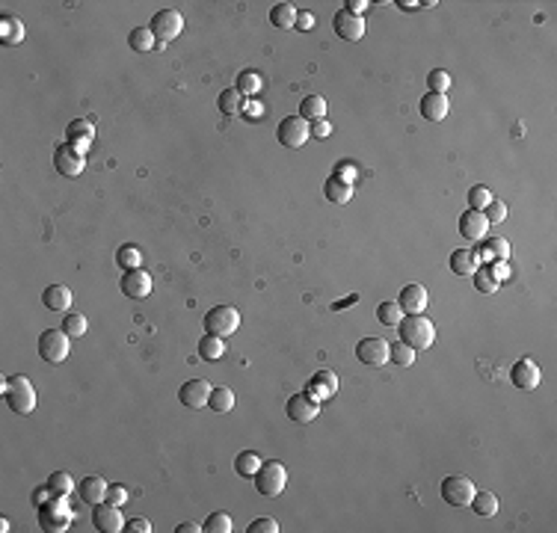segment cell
<instances>
[{
  "label": "cell",
  "mask_w": 557,
  "mask_h": 533,
  "mask_svg": "<svg viewBox=\"0 0 557 533\" xmlns=\"http://www.w3.org/2000/svg\"><path fill=\"white\" fill-rule=\"evenodd\" d=\"M397 335L403 343H409L412 350H430L436 341V326L430 317L424 314H403L397 323Z\"/></svg>",
  "instance_id": "obj_1"
},
{
  "label": "cell",
  "mask_w": 557,
  "mask_h": 533,
  "mask_svg": "<svg viewBox=\"0 0 557 533\" xmlns=\"http://www.w3.org/2000/svg\"><path fill=\"white\" fill-rule=\"evenodd\" d=\"M3 397L9 403V409L18 415H30L36 409V388L24 373L3 379Z\"/></svg>",
  "instance_id": "obj_2"
},
{
  "label": "cell",
  "mask_w": 557,
  "mask_h": 533,
  "mask_svg": "<svg viewBox=\"0 0 557 533\" xmlns=\"http://www.w3.org/2000/svg\"><path fill=\"white\" fill-rule=\"evenodd\" d=\"M241 329V311L234 305H213L205 314V332L217 338H231Z\"/></svg>",
  "instance_id": "obj_3"
},
{
  "label": "cell",
  "mask_w": 557,
  "mask_h": 533,
  "mask_svg": "<svg viewBox=\"0 0 557 533\" xmlns=\"http://www.w3.org/2000/svg\"><path fill=\"white\" fill-rule=\"evenodd\" d=\"M71 518H75V513H71V507H68L66 497H59V495H51V501H45L39 507V521H42V527L47 533L68 530Z\"/></svg>",
  "instance_id": "obj_4"
},
{
  "label": "cell",
  "mask_w": 557,
  "mask_h": 533,
  "mask_svg": "<svg viewBox=\"0 0 557 533\" xmlns=\"http://www.w3.org/2000/svg\"><path fill=\"white\" fill-rule=\"evenodd\" d=\"M252 480H255V489L264 497H279L284 492V486H288V471H284L282 462L270 459V462H264V465L258 468V474Z\"/></svg>",
  "instance_id": "obj_5"
},
{
  "label": "cell",
  "mask_w": 557,
  "mask_h": 533,
  "mask_svg": "<svg viewBox=\"0 0 557 533\" xmlns=\"http://www.w3.org/2000/svg\"><path fill=\"white\" fill-rule=\"evenodd\" d=\"M71 353V338L66 335V329H45L39 338V355L51 364H63Z\"/></svg>",
  "instance_id": "obj_6"
},
{
  "label": "cell",
  "mask_w": 557,
  "mask_h": 533,
  "mask_svg": "<svg viewBox=\"0 0 557 533\" xmlns=\"http://www.w3.org/2000/svg\"><path fill=\"white\" fill-rule=\"evenodd\" d=\"M276 137L284 148H303L312 139V122H305L303 116H284L276 128Z\"/></svg>",
  "instance_id": "obj_7"
},
{
  "label": "cell",
  "mask_w": 557,
  "mask_h": 533,
  "mask_svg": "<svg viewBox=\"0 0 557 533\" xmlns=\"http://www.w3.org/2000/svg\"><path fill=\"white\" fill-rule=\"evenodd\" d=\"M148 30L154 33V39H158L160 45H166V42H172V39H178V36H181V30H184V15H181L178 9H160L158 15L151 18Z\"/></svg>",
  "instance_id": "obj_8"
},
{
  "label": "cell",
  "mask_w": 557,
  "mask_h": 533,
  "mask_svg": "<svg viewBox=\"0 0 557 533\" xmlns=\"http://www.w3.org/2000/svg\"><path fill=\"white\" fill-rule=\"evenodd\" d=\"M356 359L367 367H383L391 359V343L386 338H376V335L362 338L359 343H356Z\"/></svg>",
  "instance_id": "obj_9"
},
{
  "label": "cell",
  "mask_w": 557,
  "mask_h": 533,
  "mask_svg": "<svg viewBox=\"0 0 557 533\" xmlns=\"http://www.w3.org/2000/svg\"><path fill=\"white\" fill-rule=\"evenodd\" d=\"M474 492H478L474 489V480L462 477V474H450V477L442 480V497L450 507H468Z\"/></svg>",
  "instance_id": "obj_10"
},
{
  "label": "cell",
  "mask_w": 557,
  "mask_h": 533,
  "mask_svg": "<svg viewBox=\"0 0 557 533\" xmlns=\"http://www.w3.org/2000/svg\"><path fill=\"white\" fill-rule=\"evenodd\" d=\"M284 409H288V418L293 424H312L320 415V400L312 397L308 391H300V394H293L288 400V406H284Z\"/></svg>",
  "instance_id": "obj_11"
},
{
  "label": "cell",
  "mask_w": 557,
  "mask_h": 533,
  "mask_svg": "<svg viewBox=\"0 0 557 533\" xmlns=\"http://www.w3.org/2000/svg\"><path fill=\"white\" fill-rule=\"evenodd\" d=\"M54 166H56V172L59 175H66V178H77L83 169H86V154H80V151H75L68 146V142H63L56 151H54Z\"/></svg>",
  "instance_id": "obj_12"
},
{
  "label": "cell",
  "mask_w": 557,
  "mask_h": 533,
  "mask_svg": "<svg viewBox=\"0 0 557 533\" xmlns=\"http://www.w3.org/2000/svg\"><path fill=\"white\" fill-rule=\"evenodd\" d=\"M92 525L98 527L101 533H122L125 530V518L119 513V507L104 501V504H95L92 509Z\"/></svg>",
  "instance_id": "obj_13"
},
{
  "label": "cell",
  "mask_w": 557,
  "mask_h": 533,
  "mask_svg": "<svg viewBox=\"0 0 557 533\" xmlns=\"http://www.w3.org/2000/svg\"><path fill=\"white\" fill-rule=\"evenodd\" d=\"M332 27H335L338 39L344 42H359L365 36V18L362 15H353L347 9H338L335 18H332Z\"/></svg>",
  "instance_id": "obj_14"
},
{
  "label": "cell",
  "mask_w": 557,
  "mask_h": 533,
  "mask_svg": "<svg viewBox=\"0 0 557 533\" xmlns=\"http://www.w3.org/2000/svg\"><path fill=\"white\" fill-rule=\"evenodd\" d=\"M119 288H122V293L128 296V300H146V296L151 293V276L142 267L125 270V276H122V281H119Z\"/></svg>",
  "instance_id": "obj_15"
},
{
  "label": "cell",
  "mask_w": 557,
  "mask_h": 533,
  "mask_svg": "<svg viewBox=\"0 0 557 533\" xmlns=\"http://www.w3.org/2000/svg\"><path fill=\"white\" fill-rule=\"evenodd\" d=\"M459 234H462V240H468V243H480V240H486V234H489V222H486V217H483V210H466L459 217Z\"/></svg>",
  "instance_id": "obj_16"
},
{
  "label": "cell",
  "mask_w": 557,
  "mask_h": 533,
  "mask_svg": "<svg viewBox=\"0 0 557 533\" xmlns=\"http://www.w3.org/2000/svg\"><path fill=\"white\" fill-rule=\"evenodd\" d=\"M211 391L213 388L208 379H190V383H184L181 391H178V400H181L187 409H205L211 400Z\"/></svg>",
  "instance_id": "obj_17"
},
{
  "label": "cell",
  "mask_w": 557,
  "mask_h": 533,
  "mask_svg": "<svg viewBox=\"0 0 557 533\" xmlns=\"http://www.w3.org/2000/svg\"><path fill=\"white\" fill-rule=\"evenodd\" d=\"M510 379H513V385L521 388V391H533L540 383H542V371L537 362L531 359H521L513 364V371H510Z\"/></svg>",
  "instance_id": "obj_18"
},
{
  "label": "cell",
  "mask_w": 557,
  "mask_h": 533,
  "mask_svg": "<svg viewBox=\"0 0 557 533\" xmlns=\"http://www.w3.org/2000/svg\"><path fill=\"white\" fill-rule=\"evenodd\" d=\"M308 394L312 397H317L320 403L323 400H332L338 394V376H335V371H329V367H323V371H317L312 379H308Z\"/></svg>",
  "instance_id": "obj_19"
},
{
  "label": "cell",
  "mask_w": 557,
  "mask_h": 533,
  "mask_svg": "<svg viewBox=\"0 0 557 533\" xmlns=\"http://www.w3.org/2000/svg\"><path fill=\"white\" fill-rule=\"evenodd\" d=\"M92 139H95V128H92V122H86V118H75V122L68 125L66 142H68V146L75 148V151L86 154L89 146H92Z\"/></svg>",
  "instance_id": "obj_20"
},
{
  "label": "cell",
  "mask_w": 557,
  "mask_h": 533,
  "mask_svg": "<svg viewBox=\"0 0 557 533\" xmlns=\"http://www.w3.org/2000/svg\"><path fill=\"white\" fill-rule=\"evenodd\" d=\"M397 305L403 308V314H424V308H427V288H424V284H406V288L400 291Z\"/></svg>",
  "instance_id": "obj_21"
},
{
  "label": "cell",
  "mask_w": 557,
  "mask_h": 533,
  "mask_svg": "<svg viewBox=\"0 0 557 533\" xmlns=\"http://www.w3.org/2000/svg\"><path fill=\"white\" fill-rule=\"evenodd\" d=\"M418 110H421V116L427 118V122H445V116H448V110H450L448 95L427 92L424 98H421V104H418Z\"/></svg>",
  "instance_id": "obj_22"
},
{
  "label": "cell",
  "mask_w": 557,
  "mask_h": 533,
  "mask_svg": "<svg viewBox=\"0 0 557 533\" xmlns=\"http://www.w3.org/2000/svg\"><path fill=\"white\" fill-rule=\"evenodd\" d=\"M107 489H110V486H107V480H104V477H95V474H92V477H83L80 486H77L80 501L89 504V507L104 504V501H107Z\"/></svg>",
  "instance_id": "obj_23"
},
{
  "label": "cell",
  "mask_w": 557,
  "mask_h": 533,
  "mask_svg": "<svg viewBox=\"0 0 557 533\" xmlns=\"http://www.w3.org/2000/svg\"><path fill=\"white\" fill-rule=\"evenodd\" d=\"M42 305L47 311H56V314H66L71 308V291L66 284H51V288L42 291Z\"/></svg>",
  "instance_id": "obj_24"
},
{
  "label": "cell",
  "mask_w": 557,
  "mask_h": 533,
  "mask_svg": "<svg viewBox=\"0 0 557 533\" xmlns=\"http://www.w3.org/2000/svg\"><path fill=\"white\" fill-rule=\"evenodd\" d=\"M323 196L329 201H335V205H347V201L353 199V184H347V181H341V178L332 175L329 181L323 184Z\"/></svg>",
  "instance_id": "obj_25"
},
{
  "label": "cell",
  "mask_w": 557,
  "mask_h": 533,
  "mask_svg": "<svg viewBox=\"0 0 557 533\" xmlns=\"http://www.w3.org/2000/svg\"><path fill=\"white\" fill-rule=\"evenodd\" d=\"M450 270H454L457 276H471V272L478 270V255H474L471 249H457V252H450Z\"/></svg>",
  "instance_id": "obj_26"
},
{
  "label": "cell",
  "mask_w": 557,
  "mask_h": 533,
  "mask_svg": "<svg viewBox=\"0 0 557 533\" xmlns=\"http://www.w3.org/2000/svg\"><path fill=\"white\" fill-rule=\"evenodd\" d=\"M196 353H199V359H201V362H217V359H222L225 343H222V338L208 335V332H205V338H199Z\"/></svg>",
  "instance_id": "obj_27"
},
{
  "label": "cell",
  "mask_w": 557,
  "mask_h": 533,
  "mask_svg": "<svg viewBox=\"0 0 557 533\" xmlns=\"http://www.w3.org/2000/svg\"><path fill=\"white\" fill-rule=\"evenodd\" d=\"M300 116L305 118V122H320V118H326V98L323 95H308V98H303Z\"/></svg>",
  "instance_id": "obj_28"
},
{
  "label": "cell",
  "mask_w": 557,
  "mask_h": 533,
  "mask_svg": "<svg viewBox=\"0 0 557 533\" xmlns=\"http://www.w3.org/2000/svg\"><path fill=\"white\" fill-rule=\"evenodd\" d=\"M270 24L279 30H293L296 27V9L291 3H276L270 9Z\"/></svg>",
  "instance_id": "obj_29"
},
{
  "label": "cell",
  "mask_w": 557,
  "mask_h": 533,
  "mask_svg": "<svg viewBox=\"0 0 557 533\" xmlns=\"http://www.w3.org/2000/svg\"><path fill=\"white\" fill-rule=\"evenodd\" d=\"M128 45L134 47L137 54H148V51H154V47H158V39H154V33H151L148 27H137V30L128 33Z\"/></svg>",
  "instance_id": "obj_30"
},
{
  "label": "cell",
  "mask_w": 557,
  "mask_h": 533,
  "mask_svg": "<svg viewBox=\"0 0 557 533\" xmlns=\"http://www.w3.org/2000/svg\"><path fill=\"white\" fill-rule=\"evenodd\" d=\"M261 465H264V459H261V454H255V450H243V454L234 459V471L241 474V477H255Z\"/></svg>",
  "instance_id": "obj_31"
},
{
  "label": "cell",
  "mask_w": 557,
  "mask_h": 533,
  "mask_svg": "<svg viewBox=\"0 0 557 533\" xmlns=\"http://www.w3.org/2000/svg\"><path fill=\"white\" fill-rule=\"evenodd\" d=\"M474 276V288H478L480 293H495L498 291V284H501V279L495 276V270H492V264H486V267H478L471 272Z\"/></svg>",
  "instance_id": "obj_32"
},
{
  "label": "cell",
  "mask_w": 557,
  "mask_h": 533,
  "mask_svg": "<svg viewBox=\"0 0 557 533\" xmlns=\"http://www.w3.org/2000/svg\"><path fill=\"white\" fill-rule=\"evenodd\" d=\"M208 406L213 409V412H220V415H225V412H231L234 409V391L231 388H213L211 391V400H208Z\"/></svg>",
  "instance_id": "obj_33"
},
{
  "label": "cell",
  "mask_w": 557,
  "mask_h": 533,
  "mask_svg": "<svg viewBox=\"0 0 557 533\" xmlns=\"http://www.w3.org/2000/svg\"><path fill=\"white\" fill-rule=\"evenodd\" d=\"M24 39V24L18 18H3L0 21V42L3 45H18Z\"/></svg>",
  "instance_id": "obj_34"
},
{
  "label": "cell",
  "mask_w": 557,
  "mask_h": 533,
  "mask_svg": "<svg viewBox=\"0 0 557 533\" xmlns=\"http://www.w3.org/2000/svg\"><path fill=\"white\" fill-rule=\"evenodd\" d=\"M243 110V95L237 92V86L234 89H222L220 92V113L222 116H237Z\"/></svg>",
  "instance_id": "obj_35"
},
{
  "label": "cell",
  "mask_w": 557,
  "mask_h": 533,
  "mask_svg": "<svg viewBox=\"0 0 557 533\" xmlns=\"http://www.w3.org/2000/svg\"><path fill=\"white\" fill-rule=\"evenodd\" d=\"M478 516H495L498 513V497L492 492H474L471 504H468Z\"/></svg>",
  "instance_id": "obj_36"
},
{
  "label": "cell",
  "mask_w": 557,
  "mask_h": 533,
  "mask_svg": "<svg viewBox=\"0 0 557 533\" xmlns=\"http://www.w3.org/2000/svg\"><path fill=\"white\" fill-rule=\"evenodd\" d=\"M376 320H379V323H383V326H395L397 329V323H400V320H403V308L397 305V302H379L376 305Z\"/></svg>",
  "instance_id": "obj_37"
},
{
  "label": "cell",
  "mask_w": 557,
  "mask_h": 533,
  "mask_svg": "<svg viewBox=\"0 0 557 533\" xmlns=\"http://www.w3.org/2000/svg\"><path fill=\"white\" fill-rule=\"evenodd\" d=\"M47 489H51V495L68 497V492L75 489V480H71V474H66V471H54L51 477H47Z\"/></svg>",
  "instance_id": "obj_38"
},
{
  "label": "cell",
  "mask_w": 557,
  "mask_h": 533,
  "mask_svg": "<svg viewBox=\"0 0 557 533\" xmlns=\"http://www.w3.org/2000/svg\"><path fill=\"white\" fill-rule=\"evenodd\" d=\"M63 329L68 338H83L89 332V320H86V314H66Z\"/></svg>",
  "instance_id": "obj_39"
},
{
  "label": "cell",
  "mask_w": 557,
  "mask_h": 533,
  "mask_svg": "<svg viewBox=\"0 0 557 533\" xmlns=\"http://www.w3.org/2000/svg\"><path fill=\"white\" fill-rule=\"evenodd\" d=\"M510 255V243L504 240V237H492V240H486L483 246V258L486 261H507Z\"/></svg>",
  "instance_id": "obj_40"
},
{
  "label": "cell",
  "mask_w": 557,
  "mask_h": 533,
  "mask_svg": "<svg viewBox=\"0 0 557 533\" xmlns=\"http://www.w3.org/2000/svg\"><path fill=\"white\" fill-rule=\"evenodd\" d=\"M261 83H264V80H261L258 71H243V75L237 77V92H241V95H252V98H255V95L261 92Z\"/></svg>",
  "instance_id": "obj_41"
},
{
  "label": "cell",
  "mask_w": 557,
  "mask_h": 533,
  "mask_svg": "<svg viewBox=\"0 0 557 533\" xmlns=\"http://www.w3.org/2000/svg\"><path fill=\"white\" fill-rule=\"evenodd\" d=\"M116 261H119V267H125V270H137L142 264V252L137 246H119Z\"/></svg>",
  "instance_id": "obj_42"
},
{
  "label": "cell",
  "mask_w": 557,
  "mask_h": 533,
  "mask_svg": "<svg viewBox=\"0 0 557 533\" xmlns=\"http://www.w3.org/2000/svg\"><path fill=\"white\" fill-rule=\"evenodd\" d=\"M415 353H418V350H412L409 343L397 341L395 347H391V359H388V362H395V364H400V367H409V364L415 362Z\"/></svg>",
  "instance_id": "obj_43"
},
{
  "label": "cell",
  "mask_w": 557,
  "mask_h": 533,
  "mask_svg": "<svg viewBox=\"0 0 557 533\" xmlns=\"http://www.w3.org/2000/svg\"><path fill=\"white\" fill-rule=\"evenodd\" d=\"M231 516L229 513H211L205 521V530L208 533H231Z\"/></svg>",
  "instance_id": "obj_44"
},
{
  "label": "cell",
  "mask_w": 557,
  "mask_h": 533,
  "mask_svg": "<svg viewBox=\"0 0 557 533\" xmlns=\"http://www.w3.org/2000/svg\"><path fill=\"white\" fill-rule=\"evenodd\" d=\"M492 199H495V196H492L489 187H471V190H468V208H471V210H483Z\"/></svg>",
  "instance_id": "obj_45"
},
{
  "label": "cell",
  "mask_w": 557,
  "mask_h": 533,
  "mask_svg": "<svg viewBox=\"0 0 557 533\" xmlns=\"http://www.w3.org/2000/svg\"><path fill=\"white\" fill-rule=\"evenodd\" d=\"M427 86H430V92H436V95H445L448 86H450V75L445 68H433L430 77H427Z\"/></svg>",
  "instance_id": "obj_46"
},
{
  "label": "cell",
  "mask_w": 557,
  "mask_h": 533,
  "mask_svg": "<svg viewBox=\"0 0 557 533\" xmlns=\"http://www.w3.org/2000/svg\"><path fill=\"white\" fill-rule=\"evenodd\" d=\"M483 217H486V222H504L507 219V205H504V201L501 199H492L489 201V205H486L483 208Z\"/></svg>",
  "instance_id": "obj_47"
},
{
  "label": "cell",
  "mask_w": 557,
  "mask_h": 533,
  "mask_svg": "<svg viewBox=\"0 0 557 533\" xmlns=\"http://www.w3.org/2000/svg\"><path fill=\"white\" fill-rule=\"evenodd\" d=\"M246 530L249 533H279V521L276 518H255Z\"/></svg>",
  "instance_id": "obj_48"
},
{
  "label": "cell",
  "mask_w": 557,
  "mask_h": 533,
  "mask_svg": "<svg viewBox=\"0 0 557 533\" xmlns=\"http://www.w3.org/2000/svg\"><path fill=\"white\" fill-rule=\"evenodd\" d=\"M335 178H341V181L353 184L356 178H359V166H356V163H338V166H335Z\"/></svg>",
  "instance_id": "obj_49"
},
{
  "label": "cell",
  "mask_w": 557,
  "mask_h": 533,
  "mask_svg": "<svg viewBox=\"0 0 557 533\" xmlns=\"http://www.w3.org/2000/svg\"><path fill=\"white\" fill-rule=\"evenodd\" d=\"M107 501L116 504V507H122L128 501V489H125V486H110V489H107Z\"/></svg>",
  "instance_id": "obj_50"
},
{
  "label": "cell",
  "mask_w": 557,
  "mask_h": 533,
  "mask_svg": "<svg viewBox=\"0 0 557 533\" xmlns=\"http://www.w3.org/2000/svg\"><path fill=\"white\" fill-rule=\"evenodd\" d=\"M125 533H151V521L148 518H130L125 525Z\"/></svg>",
  "instance_id": "obj_51"
},
{
  "label": "cell",
  "mask_w": 557,
  "mask_h": 533,
  "mask_svg": "<svg viewBox=\"0 0 557 533\" xmlns=\"http://www.w3.org/2000/svg\"><path fill=\"white\" fill-rule=\"evenodd\" d=\"M314 27V15H312V12H296V27L293 30H312Z\"/></svg>",
  "instance_id": "obj_52"
},
{
  "label": "cell",
  "mask_w": 557,
  "mask_h": 533,
  "mask_svg": "<svg viewBox=\"0 0 557 533\" xmlns=\"http://www.w3.org/2000/svg\"><path fill=\"white\" fill-rule=\"evenodd\" d=\"M332 134V125L326 122V118H320V122H314L312 125V137H317V139H326Z\"/></svg>",
  "instance_id": "obj_53"
},
{
  "label": "cell",
  "mask_w": 557,
  "mask_h": 533,
  "mask_svg": "<svg viewBox=\"0 0 557 533\" xmlns=\"http://www.w3.org/2000/svg\"><path fill=\"white\" fill-rule=\"evenodd\" d=\"M367 6H371L367 0H347V3H344V9L353 12V15H362V12H365Z\"/></svg>",
  "instance_id": "obj_54"
},
{
  "label": "cell",
  "mask_w": 557,
  "mask_h": 533,
  "mask_svg": "<svg viewBox=\"0 0 557 533\" xmlns=\"http://www.w3.org/2000/svg\"><path fill=\"white\" fill-rule=\"evenodd\" d=\"M175 530H178V533H201V530H205V527H199V525H193V521H181V525H178Z\"/></svg>",
  "instance_id": "obj_55"
},
{
  "label": "cell",
  "mask_w": 557,
  "mask_h": 533,
  "mask_svg": "<svg viewBox=\"0 0 557 533\" xmlns=\"http://www.w3.org/2000/svg\"><path fill=\"white\" fill-rule=\"evenodd\" d=\"M246 116H249V118H258V116H264V107H261L258 101H255V104H246Z\"/></svg>",
  "instance_id": "obj_56"
},
{
  "label": "cell",
  "mask_w": 557,
  "mask_h": 533,
  "mask_svg": "<svg viewBox=\"0 0 557 533\" xmlns=\"http://www.w3.org/2000/svg\"><path fill=\"white\" fill-rule=\"evenodd\" d=\"M353 302H359V296H350V300H341V302H335L332 308H335V311H338V308H344V305H353Z\"/></svg>",
  "instance_id": "obj_57"
},
{
  "label": "cell",
  "mask_w": 557,
  "mask_h": 533,
  "mask_svg": "<svg viewBox=\"0 0 557 533\" xmlns=\"http://www.w3.org/2000/svg\"><path fill=\"white\" fill-rule=\"evenodd\" d=\"M397 6H403V9H418L421 3H415V0H400V3Z\"/></svg>",
  "instance_id": "obj_58"
}]
</instances>
